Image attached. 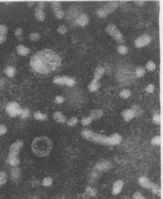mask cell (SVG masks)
I'll use <instances>...</instances> for the list:
<instances>
[{"instance_id":"816d5d0a","label":"cell","mask_w":163,"mask_h":199,"mask_svg":"<svg viewBox=\"0 0 163 199\" xmlns=\"http://www.w3.org/2000/svg\"><path fill=\"white\" fill-rule=\"evenodd\" d=\"M123 199H131L129 197H128V196H125Z\"/></svg>"},{"instance_id":"7402d4cb","label":"cell","mask_w":163,"mask_h":199,"mask_svg":"<svg viewBox=\"0 0 163 199\" xmlns=\"http://www.w3.org/2000/svg\"><path fill=\"white\" fill-rule=\"evenodd\" d=\"M7 163L8 164L13 167H17L20 163V160L18 156L8 155Z\"/></svg>"},{"instance_id":"1f68e13d","label":"cell","mask_w":163,"mask_h":199,"mask_svg":"<svg viewBox=\"0 0 163 199\" xmlns=\"http://www.w3.org/2000/svg\"><path fill=\"white\" fill-rule=\"evenodd\" d=\"M152 122L156 125H160L161 123V116L159 112H156L152 116Z\"/></svg>"},{"instance_id":"8d00e7d4","label":"cell","mask_w":163,"mask_h":199,"mask_svg":"<svg viewBox=\"0 0 163 199\" xmlns=\"http://www.w3.org/2000/svg\"><path fill=\"white\" fill-rule=\"evenodd\" d=\"M30 115V111L27 108H22L21 114L20 116L22 119H25L27 118Z\"/></svg>"},{"instance_id":"44dd1931","label":"cell","mask_w":163,"mask_h":199,"mask_svg":"<svg viewBox=\"0 0 163 199\" xmlns=\"http://www.w3.org/2000/svg\"><path fill=\"white\" fill-rule=\"evenodd\" d=\"M17 51L20 56H26L30 53V49L26 46L23 45H19L17 47Z\"/></svg>"},{"instance_id":"cb8c5ba5","label":"cell","mask_w":163,"mask_h":199,"mask_svg":"<svg viewBox=\"0 0 163 199\" xmlns=\"http://www.w3.org/2000/svg\"><path fill=\"white\" fill-rule=\"evenodd\" d=\"M130 109L132 111L135 117H140L142 114V109L141 107L138 104H133Z\"/></svg>"},{"instance_id":"8992f818","label":"cell","mask_w":163,"mask_h":199,"mask_svg":"<svg viewBox=\"0 0 163 199\" xmlns=\"http://www.w3.org/2000/svg\"><path fill=\"white\" fill-rule=\"evenodd\" d=\"M105 31L116 42L120 45L125 42V37L123 34L114 23H110L107 25L105 28Z\"/></svg>"},{"instance_id":"52a82bcc","label":"cell","mask_w":163,"mask_h":199,"mask_svg":"<svg viewBox=\"0 0 163 199\" xmlns=\"http://www.w3.org/2000/svg\"><path fill=\"white\" fill-rule=\"evenodd\" d=\"M22 108L19 103L16 101H11L8 103L6 107L7 114L11 118H15L20 116Z\"/></svg>"},{"instance_id":"f5cc1de1","label":"cell","mask_w":163,"mask_h":199,"mask_svg":"<svg viewBox=\"0 0 163 199\" xmlns=\"http://www.w3.org/2000/svg\"><path fill=\"white\" fill-rule=\"evenodd\" d=\"M31 199H37V198L36 197H35V196H34V197H32Z\"/></svg>"},{"instance_id":"9a60e30c","label":"cell","mask_w":163,"mask_h":199,"mask_svg":"<svg viewBox=\"0 0 163 199\" xmlns=\"http://www.w3.org/2000/svg\"><path fill=\"white\" fill-rule=\"evenodd\" d=\"M105 69L102 66L98 65L96 67L94 72L93 78L95 80L99 81L104 76Z\"/></svg>"},{"instance_id":"5bb4252c","label":"cell","mask_w":163,"mask_h":199,"mask_svg":"<svg viewBox=\"0 0 163 199\" xmlns=\"http://www.w3.org/2000/svg\"><path fill=\"white\" fill-rule=\"evenodd\" d=\"M89 21V18L86 14H82L80 15L76 19L75 23L78 26L80 27H85L87 25Z\"/></svg>"},{"instance_id":"d590c367","label":"cell","mask_w":163,"mask_h":199,"mask_svg":"<svg viewBox=\"0 0 163 199\" xmlns=\"http://www.w3.org/2000/svg\"><path fill=\"white\" fill-rule=\"evenodd\" d=\"M53 183V180L52 178L50 177H47L44 178L42 182L43 185L46 187L51 186L52 185Z\"/></svg>"},{"instance_id":"6da1fadb","label":"cell","mask_w":163,"mask_h":199,"mask_svg":"<svg viewBox=\"0 0 163 199\" xmlns=\"http://www.w3.org/2000/svg\"><path fill=\"white\" fill-rule=\"evenodd\" d=\"M30 63L33 71L41 74H47L61 66V59L52 50L44 49L36 52L31 58Z\"/></svg>"},{"instance_id":"3957f363","label":"cell","mask_w":163,"mask_h":199,"mask_svg":"<svg viewBox=\"0 0 163 199\" xmlns=\"http://www.w3.org/2000/svg\"><path fill=\"white\" fill-rule=\"evenodd\" d=\"M53 148V143L46 136H41L34 139L31 144L33 152L39 157L48 156Z\"/></svg>"},{"instance_id":"603a6c76","label":"cell","mask_w":163,"mask_h":199,"mask_svg":"<svg viewBox=\"0 0 163 199\" xmlns=\"http://www.w3.org/2000/svg\"><path fill=\"white\" fill-rule=\"evenodd\" d=\"M35 17L38 21H43L46 17V14L43 9L37 7L35 10Z\"/></svg>"},{"instance_id":"7bdbcfd3","label":"cell","mask_w":163,"mask_h":199,"mask_svg":"<svg viewBox=\"0 0 163 199\" xmlns=\"http://www.w3.org/2000/svg\"><path fill=\"white\" fill-rule=\"evenodd\" d=\"M154 90H155V86L152 84H148L145 88V91L149 94L153 93L154 92Z\"/></svg>"},{"instance_id":"f1b7e54d","label":"cell","mask_w":163,"mask_h":199,"mask_svg":"<svg viewBox=\"0 0 163 199\" xmlns=\"http://www.w3.org/2000/svg\"><path fill=\"white\" fill-rule=\"evenodd\" d=\"M34 119L37 120H41L42 121H45L48 118L47 114L43 113L40 111H37L33 114Z\"/></svg>"},{"instance_id":"7c38bea8","label":"cell","mask_w":163,"mask_h":199,"mask_svg":"<svg viewBox=\"0 0 163 199\" xmlns=\"http://www.w3.org/2000/svg\"><path fill=\"white\" fill-rule=\"evenodd\" d=\"M51 7L56 18L58 19H61L63 18L64 16V11L63 10L61 4L60 2L57 1L52 2Z\"/></svg>"},{"instance_id":"d4e9b609","label":"cell","mask_w":163,"mask_h":199,"mask_svg":"<svg viewBox=\"0 0 163 199\" xmlns=\"http://www.w3.org/2000/svg\"><path fill=\"white\" fill-rule=\"evenodd\" d=\"M21 171L17 167H14L11 170V178L14 180H17L20 178Z\"/></svg>"},{"instance_id":"f35d334b","label":"cell","mask_w":163,"mask_h":199,"mask_svg":"<svg viewBox=\"0 0 163 199\" xmlns=\"http://www.w3.org/2000/svg\"><path fill=\"white\" fill-rule=\"evenodd\" d=\"M79 122V119L77 117H76L71 118L67 121V124L69 126L71 127H74L77 126Z\"/></svg>"},{"instance_id":"7a4b0ae2","label":"cell","mask_w":163,"mask_h":199,"mask_svg":"<svg viewBox=\"0 0 163 199\" xmlns=\"http://www.w3.org/2000/svg\"><path fill=\"white\" fill-rule=\"evenodd\" d=\"M81 135L87 141L106 146H116L120 144L122 141V136L118 133H114L108 136L96 133L89 129H85L82 131Z\"/></svg>"},{"instance_id":"f546056e","label":"cell","mask_w":163,"mask_h":199,"mask_svg":"<svg viewBox=\"0 0 163 199\" xmlns=\"http://www.w3.org/2000/svg\"><path fill=\"white\" fill-rule=\"evenodd\" d=\"M131 94L132 93L130 90L128 89H124L120 91L119 93V96L120 98L123 99H127L130 98V96H131Z\"/></svg>"},{"instance_id":"ffe728a7","label":"cell","mask_w":163,"mask_h":199,"mask_svg":"<svg viewBox=\"0 0 163 199\" xmlns=\"http://www.w3.org/2000/svg\"><path fill=\"white\" fill-rule=\"evenodd\" d=\"M53 118L56 122L61 123H64L67 121V117L60 111H56L54 113Z\"/></svg>"},{"instance_id":"e575fe53","label":"cell","mask_w":163,"mask_h":199,"mask_svg":"<svg viewBox=\"0 0 163 199\" xmlns=\"http://www.w3.org/2000/svg\"><path fill=\"white\" fill-rule=\"evenodd\" d=\"M93 120L89 116L83 117L81 120L82 125L84 127H87L92 123Z\"/></svg>"},{"instance_id":"2e32d148","label":"cell","mask_w":163,"mask_h":199,"mask_svg":"<svg viewBox=\"0 0 163 199\" xmlns=\"http://www.w3.org/2000/svg\"><path fill=\"white\" fill-rule=\"evenodd\" d=\"M8 28L5 24H0V45L5 42L7 37Z\"/></svg>"},{"instance_id":"4316f807","label":"cell","mask_w":163,"mask_h":199,"mask_svg":"<svg viewBox=\"0 0 163 199\" xmlns=\"http://www.w3.org/2000/svg\"><path fill=\"white\" fill-rule=\"evenodd\" d=\"M5 74L9 78H13L15 76L16 69L14 67L9 66L7 67L4 71Z\"/></svg>"},{"instance_id":"db71d44e","label":"cell","mask_w":163,"mask_h":199,"mask_svg":"<svg viewBox=\"0 0 163 199\" xmlns=\"http://www.w3.org/2000/svg\"><path fill=\"white\" fill-rule=\"evenodd\" d=\"M1 186H2V185H1V184H0V189H1Z\"/></svg>"},{"instance_id":"8fae6325","label":"cell","mask_w":163,"mask_h":199,"mask_svg":"<svg viewBox=\"0 0 163 199\" xmlns=\"http://www.w3.org/2000/svg\"><path fill=\"white\" fill-rule=\"evenodd\" d=\"M112 167V164L110 161L106 160L100 161L97 163L94 169L99 173L108 171Z\"/></svg>"},{"instance_id":"4dcf8cb0","label":"cell","mask_w":163,"mask_h":199,"mask_svg":"<svg viewBox=\"0 0 163 199\" xmlns=\"http://www.w3.org/2000/svg\"><path fill=\"white\" fill-rule=\"evenodd\" d=\"M145 68L148 72H154L155 71L156 68V64L154 61L149 60L146 63Z\"/></svg>"},{"instance_id":"484cf974","label":"cell","mask_w":163,"mask_h":199,"mask_svg":"<svg viewBox=\"0 0 163 199\" xmlns=\"http://www.w3.org/2000/svg\"><path fill=\"white\" fill-rule=\"evenodd\" d=\"M85 193L89 197H94L96 196L98 192L96 189L92 186H88L85 189Z\"/></svg>"},{"instance_id":"74e56055","label":"cell","mask_w":163,"mask_h":199,"mask_svg":"<svg viewBox=\"0 0 163 199\" xmlns=\"http://www.w3.org/2000/svg\"><path fill=\"white\" fill-rule=\"evenodd\" d=\"M151 144L154 145H159L161 143V137L160 135H155L151 139Z\"/></svg>"},{"instance_id":"f907efd6","label":"cell","mask_w":163,"mask_h":199,"mask_svg":"<svg viewBox=\"0 0 163 199\" xmlns=\"http://www.w3.org/2000/svg\"><path fill=\"white\" fill-rule=\"evenodd\" d=\"M38 7L43 9L45 7V3L44 2H39L38 3Z\"/></svg>"},{"instance_id":"30bf717a","label":"cell","mask_w":163,"mask_h":199,"mask_svg":"<svg viewBox=\"0 0 163 199\" xmlns=\"http://www.w3.org/2000/svg\"><path fill=\"white\" fill-rule=\"evenodd\" d=\"M24 145V142L21 139H18L14 142L10 146L8 155L18 156L21 148Z\"/></svg>"},{"instance_id":"60d3db41","label":"cell","mask_w":163,"mask_h":199,"mask_svg":"<svg viewBox=\"0 0 163 199\" xmlns=\"http://www.w3.org/2000/svg\"><path fill=\"white\" fill-rule=\"evenodd\" d=\"M99 176V172L95 170L94 171H92L90 173V175H89V179L91 181L93 182L98 178Z\"/></svg>"},{"instance_id":"f6af8a7d","label":"cell","mask_w":163,"mask_h":199,"mask_svg":"<svg viewBox=\"0 0 163 199\" xmlns=\"http://www.w3.org/2000/svg\"><path fill=\"white\" fill-rule=\"evenodd\" d=\"M65 101L64 97L61 95L56 96L55 99V102L57 104H61L63 103Z\"/></svg>"},{"instance_id":"e0dca14e","label":"cell","mask_w":163,"mask_h":199,"mask_svg":"<svg viewBox=\"0 0 163 199\" xmlns=\"http://www.w3.org/2000/svg\"><path fill=\"white\" fill-rule=\"evenodd\" d=\"M103 114V111L102 109H95L91 110L89 116L92 119L93 121H94L100 119L102 117Z\"/></svg>"},{"instance_id":"681fc988","label":"cell","mask_w":163,"mask_h":199,"mask_svg":"<svg viewBox=\"0 0 163 199\" xmlns=\"http://www.w3.org/2000/svg\"><path fill=\"white\" fill-rule=\"evenodd\" d=\"M146 1H134V3L138 6H142L146 4Z\"/></svg>"},{"instance_id":"9c48e42d","label":"cell","mask_w":163,"mask_h":199,"mask_svg":"<svg viewBox=\"0 0 163 199\" xmlns=\"http://www.w3.org/2000/svg\"><path fill=\"white\" fill-rule=\"evenodd\" d=\"M151 40V37L149 35L143 34L139 36L134 40V44L136 48H142L148 46L150 43Z\"/></svg>"},{"instance_id":"b9f144b4","label":"cell","mask_w":163,"mask_h":199,"mask_svg":"<svg viewBox=\"0 0 163 199\" xmlns=\"http://www.w3.org/2000/svg\"><path fill=\"white\" fill-rule=\"evenodd\" d=\"M133 199H149L139 192H136L133 194Z\"/></svg>"},{"instance_id":"7dc6e473","label":"cell","mask_w":163,"mask_h":199,"mask_svg":"<svg viewBox=\"0 0 163 199\" xmlns=\"http://www.w3.org/2000/svg\"><path fill=\"white\" fill-rule=\"evenodd\" d=\"M7 132V128L4 124H0V135L5 134Z\"/></svg>"},{"instance_id":"ac0fdd59","label":"cell","mask_w":163,"mask_h":199,"mask_svg":"<svg viewBox=\"0 0 163 199\" xmlns=\"http://www.w3.org/2000/svg\"><path fill=\"white\" fill-rule=\"evenodd\" d=\"M101 87V83L99 81L92 79L88 85V89L91 92H97Z\"/></svg>"},{"instance_id":"836d02e7","label":"cell","mask_w":163,"mask_h":199,"mask_svg":"<svg viewBox=\"0 0 163 199\" xmlns=\"http://www.w3.org/2000/svg\"><path fill=\"white\" fill-rule=\"evenodd\" d=\"M7 178L8 177L6 172L3 170L0 171V184L1 185H4L6 184Z\"/></svg>"},{"instance_id":"d6a6232c","label":"cell","mask_w":163,"mask_h":199,"mask_svg":"<svg viewBox=\"0 0 163 199\" xmlns=\"http://www.w3.org/2000/svg\"><path fill=\"white\" fill-rule=\"evenodd\" d=\"M117 51L121 55H125L128 54V49L125 45L121 44L117 48Z\"/></svg>"},{"instance_id":"ab89813d","label":"cell","mask_w":163,"mask_h":199,"mask_svg":"<svg viewBox=\"0 0 163 199\" xmlns=\"http://www.w3.org/2000/svg\"><path fill=\"white\" fill-rule=\"evenodd\" d=\"M41 35L37 33H33L29 36V38L32 41H37L41 39Z\"/></svg>"},{"instance_id":"bcb514c9","label":"cell","mask_w":163,"mask_h":199,"mask_svg":"<svg viewBox=\"0 0 163 199\" xmlns=\"http://www.w3.org/2000/svg\"><path fill=\"white\" fill-rule=\"evenodd\" d=\"M15 35L17 37H21L23 35V31L21 28H17L15 30Z\"/></svg>"},{"instance_id":"ba28073f","label":"cell","mask_w":163,"mask_h":199,"mask_svg":"<svg viewBox=\"0 0 163 199\" xmlns=\"http://www.w3.org/2000/svg\"><path fill=\"white\" fill-rule=\"evenodd\" d=\"M53 83L59 85H66L73 87L76 84V81L74 78L67 76H57L53 78Z\"/></svg>"},{"instance_id":"5b68a950","label":"cell","mask_w":163,"mask_h":199,"mask_svg":"<svg viewBox=\"0 0 163 199\" xmlns=\"http://www.w3.org/2000/svg\"><path fill=\"white\" fill-rule=\"evenodd\" d=\"M138 183L142 188L148 190L155 195L161 197V188L159 185L151 181L148 178L142 176L138 179Z\"/></svg>"},{"instance_id":"d6986e66","label":"cell","mask_w":163,"mask_h":199,"mask_svg":"<svg viewBox=\"0 0 163 199\" xmlns=\"http://www.w3.org/2000/svg\"><path fill=\"white\" fill-rule=\"evenodd\" d=\"M122 116L123 119L125 122H129L135 117L134 114L130 109H126L124 110L122 112Z\"/></svg>"},{"instance_id":"277c9868","label":"cell","mask_w":163,"mask_h":199,"mask_svg":"<svg viewBox=\"0 0 163 199\" xmlns=\"http://www.w3.org/2000/svg\"><path fill=\"white\" fill-rule=\"evenodd\" d=\"M124 1H111L98 8L96 11V16L99 18H104L113 13L123 4Z\"/></svg>"},{"instance_id":"c3c4849f","label":"cell","mask_w":163,"mask_h":199,"mask_svg":"<svg viewBox=\"0 0 163 199\" xmlns=\"http://www.w3.org/2000/svg\"><path fill=\"white\" fill-rule=\"evenodd\" d=\"M90 197L84 193L79 195L77 199H90Z\"/></svg>"},{"instance_id":"83f0119b","label":"cell","mask_w":163,"mask_h":199,"mask_svg":"<svg viewBox=\"0 0 163 199\" xmlns=\"http://www.w3.org/2000/svg\"><path fill=\"white\" fill-rule=\"evenodd\" d=\"M146 73V70L143 67L139 66L135 68L134 74L137 78H140L144 76Z\"/></svg>"},{"instance_id":"ee69618b","label":"cell","mask_w":163,"mask_h":199,"mask_svg":"<svg viewBox=\"0 0 163 199\" xmlns=\"http://www.w3.org/2000/svg\"><path fill=\"white\" fill-rule=\"evenodd\" d=\"M67 31V28L64 25L60 26L57 29V32L58 33L62 35L66 34Z\"/></svg>"},{"instance_id":"4fadbf2b","label":"cell","mask_w":163,"mask_h":199,"mask_svg":"<svg viewBox=\"0 0 163 199\" xmlns=\"http://www.w3.org/2000/svg\"><path fill=\"white\" fill-rule=\"evenodd\" d=\"M124 186V182L122 180L118 179L116 180L113 184L112 188V194L113 195L116 196L120 194Z\"/></svg>"}]
</instances>
